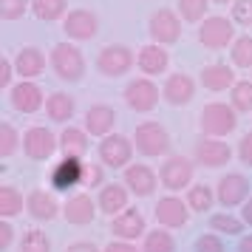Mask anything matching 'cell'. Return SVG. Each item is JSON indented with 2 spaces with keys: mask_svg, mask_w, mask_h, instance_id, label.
Wrapping results in <instances>:
<instances>
[{
  "mask_svg": "<svg viewBox=\"0 0 252 252\" xmlns=\"http://www.w3.org/2000/svg\"><path fill=\"white\" fill-rule=\"evenodd\" d=\"M193 94H195V85H193V80H190L187 74H173V77H167V82H164L161 96L167 99V105L179 108V105L190 102V99H193Z\"/></svg>",
  "mask_w": 252,
  "mask_h": 252,
  "instance_id": "cell-20",
  "label": "cell"
},
{
  "mask_svg": "<svg viewBox=\"0 0 252 252\" xmlns=\"http://www.w3.org/2000/svg\"><path fill=\"white\" fill-rule=\"evenodd\" d=\"M247 195H250V182H247V176H241V173H227V176L218 179L216 198H218L221 207L247 204Z\"/></svg>",
  "mask_w": 252,
  "mask_h": 252,
  "instance_id": "cell-5",
  "label": "cell"
},
{
  "mask_svg": "<svg viewBox=\"0 0 252 252\" xmlns=\"http://www.w3.org/2000/svg\"><path fill=\"white\" fill-rule=\"evenodd\" d=\"M232 20L238 26H252V0H238L235 6H232Z\"/></svg>",
  "mask_w": 252,
  "mask_h": 252,
  "instance_id": "cell-40",
  "label": "cell"
},
{
  "mask_svg": "<svg viewBox=\"0 0 252 252\" xmlns=\"http://www.w3.org/2000/svg\"><path fill=\"white\" fill-rule=\"evenodd\" d=\"M136 150L142 156H164L170 150V136L159 122H142L136 127Z\"/></svg>",
  "mask_w": 252,
  "mask_h": 252,
  "instance_id": "cell-3",
  "label": "cell"
},
{
  "mask_svg": "<svg viewBox=\"0 0 252 252\" xmlns=\"http://www.w3.org/2000/svg\"><path fill=\"white\" fill-rule=\"evenodd\" d=\"M130 156H133V142L127 136L114 133V136H105L99 142V159H102V164L114 167V170L116 167H125L130 161Z\"/></svg>",
  "mask_w": 252,
  "mask_h": 252,
  "instance_id": "cell-8",
  "label": "cell"
},
{
  "mask_svg": "<svg viewBox=\"0 0 252 252\" xmlns=\"http://www.w3.org/2000/svg\"><path fill=\"white\" fill-rule=\"evenodd\" d=\"M96 204H99V210L105 216L116 218L119 213L127 210V187H122V184H105L99 190V201Z\"/></svg>",
  "mask_w": 252,
  "mask_h": 252,
  "instance_id": "cell-23",
  "label": "cell"
},
{
  "mask_svg": "<svg viewBox=\"0 0 252 252\" xmlns=\"http://www.w3.org/2000/svg\"><path fill=\"white\" fill-rule=\"evenodd\" d=\"M96 14L85 12V9H77V12H68L65 17V34L71 40H91L96 37Z\"/></svg>",
  "mask_w": 252,
  "mask_h": 252,
  "instance_id": "cell-19",
  "label": "cell"
},
{
  "mask_svg": "<svg viewBox=\"0 0 252 252\" xmlns=\"http://www.w3.org/2000/svg\"><path fill=\"white\" fill-rule=\"evenodd\" d=\"M46 68V57H43V51L40 48H20L17 51V57H14V71L23 77V80H32V77H40Z\"/></svg>",
  "mask_w": 252,
  "mask_h": 252,
  "instance_id": "cell-24",
  "label": "cell"
},
{
  "mask_svg": "<svg viewBox=\"0 0 252 252\" xmlns=\"http://www.w3.org/2000/svg\"><path fill=\"white\" fill-rule=\"evenodd\" d=\"M12 108L20 111V114H34L43 108V91L37 88L34 82H20L12 88Z\"/></svg>",
  "mask_w": 252,
  "mask_h": 252,
  "instance_id": "cell-18",
  "label": "cell"
},
{
  "mask_svg": "<svg viewBox=\"0 0 252 252\" xmlns=\"http://www.w3.org/2000/svg\"><path fill=\"white\" fill-rule=\"evenodd\" d=\"M159 179L167 190H182V187H187L193 182V161L184 159V156H170L161 164Z\"/></svg>",
  "mask_w": 252,
  "mask_h": 252,
  "instance_id": "cell-10",
  "label": "cell"
},
{
  "mask_svg": "<svg viewBox=\"0 0 252 252\" xmlns=\"http://www.w3.org/2000/svg\"><path fill=\"white\" fill-rule=\"evenodd\" d=\"M210 227L216 232H224V235H241L244 232V218H235L229 213H218V216L210 218Z\"/></svg>",
  "mask_w": 252,
  "mask_h": 252,
  "instance_id": "cell-34",
  "label": "cell"
},
{
  "mask_svg": "<svg viewBox=\"0 0 252 252\" xmlns=\"http://www.w3.org/2000/svg\"><path fill=\"white\" fill-rule=\"evenodd\" d=\"M142 252H176V241H173L170 232H164V229H153L145 235V247Z\"/></svg>",
  "mask_w": 252,
  "mask_h": 252,
  "instance_id": "cell-32",
  "label": "cell"
},
{
  "mask_svg": "<svg viewBox=\"0 0 252 252\" xmlns=\"http://www.w3.org/2000/svg\"><path fill=\"white\" fill-rule=\"evenodd\" d=\"M23 213V195L17 193V187L3 184L0 187V216L3 218H14Z\"/></svg>",
  "mask_w": 252,
  "mask_h": 252,
  "instance_id": "cell-29",
  "label": "cell"
},
{
  "mask_svg": "<svg viewBox=\"0 0 252 252\" xmlns=\"http://www.w3.org/2000/svg\"><path fill=\"white\" fill-rule=\"evenodd\" d=\"M51 65L63 82H80L85 74V60H82L80 48L71 43H57L51 48Z\"/></svg>",
  "mask_w": 252,
  "mask_h": 252,
  "instance_id": "cell-2",
  "label": "cell"
},
{
  "mask_svg": "<svg viewBox=\"0 0 252 252\" xmlns=\"http://www.w3.org/2000/svg\"><path fill=\"white\" fill-rule=\"evenodd\" d=\"M96 68L105 77H122L133 68V54L127 46H105L96 57Z\"/></svg>",
  "mask_w": 252,
  "mask_h": 252,
  "instance_id": "cell-6",
  "label": "cell"
},
{
  "mask_svg": "<svg viewBox=\"0 0 252 252\" xmlns=\"http://www.w3.org/2000/svg\"><path fill=\"white\" fill-rule=\"evenodd\" d=\"M229 96H232V108L235 111H252V82H235L232 85V91H229Z\"/></svg>",
  "mask_w": 252,
  "mask_h": 252,
  "instance_id": "cell-35",
  "label": "cell"
},
{
  "mask_svg": "<svg viewBox=\"0 0 252 252\" xmlns=\"http://www.w3.org/2000/svg\"><path fill=\"white\" fill-rule=\"evenodd\" d=\"M232 63L238 68H252V37H238L232 43Z\"/></svg>",
  "mask_w": 252,
  "mask_h": 252,
  "instance_id": "cell-37",
  "label": "cell"
},
{
  "mask_svg": "<svg viewBox=\"0 0 252 252\" xmlns=\"http://www.w3.org/2000/svg\"><path fill=\"white\" fill-rule=\"evenodd\" d=\"M26 210H29V216L37 218V221H54L60 213L57 207V198L46 190H34V193L26 198Z\"/></svg>",
  "mask_w": 252,
  "mask_h": 252,
  "instance_id": "cell-22",
  "label": "cell"
},
{
  "mask_svg": "<svg viewBox=\"0 0 252 252\" xmlns=\"http://www.w3.org/2000/svg\"><path fill=\"white\" fill-rule=\"evenodd\" d=\"M46 114L54 122H68L71 116H74V96H68V94H63V91H54L46 99Z\"/></svg>",
  "mask_w": 252,
  "mask_h": 252,
  "instance_id": "cell-28",
  "label": "cell"
},
{
  "mask_svg": "<svg viewBox=\"0 0 252 252\" xmlns=\"http://www.w3.org/2000/svg\"><path fill=\"white\" fill-rule=\"evenodd\" d=\"M20 145V136H17V130H14L9 122H3L0 125V156L6 159V156H12L14 150Z\"/></svg>",
  "mask_w": 252,
  "mask_h": 252,
  "instance_id": "cell-38",
  "label": "cell"
},
{
  "mask_svg": "<svg viewBox=\"0 0 252 252\" xmlns=\"http://www.w3.org/2000/svg\"><path fill=\"white\" fill-rule=\"evenodd\" d=\"M102 252H139V250L130 244V241H111Z\"/></svg>",
  "mask_w": 252,
  "mask_h": 252,
  "instance_id": "cell-46",
  "label": "cell"
},
{
  "mask_svg": "<svg viewBox=\"0 0 252 252\" xmlns=\"http://www.w3.org/2000/svg\"><path fill=\"white\" fill-rule=\"evenodd\" d=\"M65 9H68L65 0H32V12H34L40 20H46V23L60 20V17L65 14Z\"/></svg>",
  "mask_w": 252,
  "mask_h": 252,
  "instance_id": "cell-30",
  "label": "cell"
},
{
  "mask_svg": "<svg viewBox=\"0 0 252 252\" xmlns=\"http://www.w3.org/2000/svg\"><path fill=\"white\" fill-rule=\"evenodd\" d=\"M60 150L65 153V159H82L88 153V133L80 127H65L60 133Z\"/></svg>",
  "mask_w": 252,
  "mask_h": 252,
  "instance_id": "cell-27",
  "label": "cell"
},
{
  "mask_svg": "<svg viewBox=\"0 0 252 252\" xmlns=\"http://www.w3.org/2000/svg\"><path fill=\"white\" fill-rule=\"evenodd\" d=\"M20 252H51V241L43 229H26L20 238Z\"/></svg>",
  "mask_w": 252,
  "mask_h": 252,
  "instance_id": "cell-33",
  "label": "cell"
},
{
  "mask_svg": "<svg viewBox=\"0 0 252 252\" xmlns=\"http://www.w3.org/2000/svg\"><path fill=\"white\" fill-rule=\"evenodd\" d=\"M156 221L161 227H170V229L184 227L190 221V210H187V204L182 198L167 195V198H159V204H156Z\"/></svg>",
  "mask_w": 252,
  "mask_h": 252,
  "instance_id": "cell-13",
  "label": "cell"
},
{
  "mask_svg": "<svg viewBox=\"0 0 252 252\" xmlns=\"http://www.w3.org/2000/svg\"><path fill=\"white\" fill-rule=\"evenodd\" d=\"M65 252H99L96 247H94L91 241H77V244H71Z\"/></svg>",
  "mask_w": 252,
  "mask_h": 252,
  "instance_id": "cell-47",
  "label": "cell"
},
{
  "mask_svg": "<svg viewBox=\"0 0 252 252\" xmlns=\"http://www.w3.org/2000/svg\"><path fill=\"white\" fill-rule=\"evenodd\" d=\"M12 71H14L12 60H3V63H0V88H6V85L12 82Z\"/></svg>",
  "mask_w": 252,
  "mask_h": 252,
  "instance_id": "cell-45",
  "label": "cell"
},
{
  "mask_svg": "<svg viewBox=\"0 0 252 252\" xmlns=\"http://www.w3.org/2000/svg\"><path fill=\"white\" fill-rule=\"evenodd\" d=\"M12 238H14V229L9 221H3L0 224V252H6L9 247H12Z\"/></svg>",
  "mask_w": 252,
  "mask_h": 252,
  "instance_id": "cell-44",
  "label": "cell"
},
{
  "mask_svg": "<svg viewBox=\"0 0 252 252\" xmlns=\"http://www.w3.org/2000/svg\"><path fill=\"white\" fill-rule=\"evenodd\" d=\"M29 9V0H0V17L3 20H17Z\"/></svg>",
  "mask_w": 252,
  "mask_h": 252,
  "instance_id": "cell-39",
  "label": "cell"
},
{
  "mask_svg": "<svg viewBox=\"0 0 252 252\" xmlns=\"http://www.w3.org/2000/svg\"><path fill=\"white\" fill-rule=\"evenodd\" d=\"M139 68H142V74H164V68H167V63H170V57H167V51L159 46V43H153V46H145L142 51H139Z\"/></svg>",
  "mask_w": 252,
  "mask_h": 252,
  "instance_id": "cell-26",
  "label": "cell"
},
{
  "mask_svg": "<svg viewBox=\"0 0 252 252\" xmlns=\"http://www.w3.org/2000/svg\"><path fill=\"white\" fill-rule=\"evenodd\" d=\"M96 207L99 204H94V198L91 195H71L68 201H65V207H63V216H65V221L68 224H91L94 216H96Z\"/></svg>",
  "mask_w": 252,
  "mask_h": 252,
  "instance_id": "cell-17",
  "label": "cell"
},
{
  "mask_svg": "<svg viewBox=\"0 0 252 252\" xmlns=\"http://www.w3.org/2000/svg\"><path fill=\"white\" fill-rule=\"evenodd\" d=\"M111 232L122 241L139 238V235H145V216L139 213L136 207H133V210H125V213H119V216L111 221Z\"/></svg>",
  "mask_w": 252,
  "mask_h": 252,
  "instance_id": "cell-16",
  "label": "cell"
},
{
  "mask_svg": "<svg viewBox=\"0 0 252 252\" xmlns=\"http://www.w3.org/2000/svg\"><path fill=\"white\" fill-rule=\"evenodd\" d=\"M210 9V0H179V12L187 23H198Z\"/></svg>",
  "mask_w": 252,
  "mask_h": 252,
  "instance_id": "cell-36",
  "label": "cell"
},
{
  "mask_svg": "<svg viewBox=\"0 0 252 252\" xmlns=\"http://www.w3.org/2000/svg\"><path fill=\"white\" fill-rule=\"evenodd\" d=\"M238 252H252V235H247V238L238 241Z\"/></svg>",
  "mask_w": 252,
  "mask_h": 252,
  "instance_id": "cell-49",
  "label": "cell"
},
{
  "mask_svg": "<svg viewBox=\"0 0 252 252\" xmlns=\"http://www.w3.org/2000/svg\"><path fill=\"white\" fill-rule=\"evenodd\" d=\"M125 187L139 198H148L156 190V173L148 164H130L125 170Z\"/></svg>",
  "mask_w": 252,
  "mask_h": 252,
  "instance_id": "cell-15",
  "label": "cell"
},
{
  "mask_svg": "<svg viewBox=\"0 0 252 252\" xmlns=\"http://www.w3.org/2000/svg\"><path fill=\"white\" fill-rule=\"evenodd\" d=\"M213 201H216V195H213V190L207 184H193L190 193H187V207L195 210V213H207L213 207Z\"/></svg>",
  "mask_w": 252,
  "mask_h": 252,
  "instance_id": "cell-31",
  "label": "cell"
},
{
  "mask_svg": "<svg viewBox=\"0 0 252 252\" xmlns=\"http://www.w3.org/2000/svg\"><path fill=\"white\" fill-rule=\"evenodd\" d=\"M235 29L227 17H207L201 29H198V43L207 48H224L227 43H232Z\"/></svg>",
  "mask_w": 252,
  "mask_h": 252,
  "instance_id": "cell-9",
  "label": "cell"
},
{
  "mask_svg": "<svg viewBox=\"0 0 252 252\" xmlns=\"http://www.w3.org/2000/svg\"><path fill=\"white\" fill-rule=\"evenodd\" d=\"M201 85L207 91H227V88L232 91L235 74L224 63H213V65H204V71H201Z\"/></svg>",
  "mask_w": 252,
  "mask_h": 252,
  "instance_id": "cell-25",
  "label": "cell"
},
{
  "mask_svg": "<svg viewBox=\"0 0 252 252\" xmlns=\"http://www.w3.org/2000/svg\"><path fill=\"white\" fill-rule=\"evenodd\" d=\"M60 148V142L54 139V133L48 130V127H29L26 130V136H23V150H26V156L29 159H34V161H46L54 150Z\"/></svg>",
  "mask_w": 252,
  "mask_h": 252,
  "instance_id": "cell-7",
  "label": "cell"
},
{
  "mask_svg": "<svg viewBox=\"0 0 252 252\" xmlns=\"http://www.w3.org/2000/svg\"><path fill=\"white\" fill-rule=\"evenodd\" d=\"M238 159H241V164L252 167V133H247V136L238 142Z\"/></svg>",
  "mask_w": 252,
  "mask_h": 252,
  "instance_id": "cell-43",
  "label": "cell"
},
{
  "mask_svg": "<svg viewBox=\"0 0 252 252\" xmlns=\"http://www.w3.org/2000/svg\"><path fill=\"white\" fill-rule=\"evenodd\" d=\"M216 3H232V0H216Z\"/></svg>",
  "mask_w": 252,
  "mask_h": 252,
  "instance_id": "cell-50",
  "label": "cell"
},
{
  "mask_svg": "<svg viewBox=\"0 0 252 252\" xmlns=\"http://www.w3.org/2000/svg\"><path fill=\"white\" fill-rule=\"evenodd\" d=\"M125 102H127L130 111H136V114H148V111H153L156 102H159V88H156L148 77H139V80L127 82Z\"/></svg>",
  "mask_w": 252,
  "mask_h": 252,
  "instance_id": "cell-4",
  "label": "cell"
},
{
  "mask_svg": "<svg viewBox=\"0 0 252 252\" xmlns=\"http://www.w3.org/2000/svg\"><path fill=\"white\" fill-rule=\"evenodd\" d=\"M116 125V111L108 105H94L85 111V130L91 136H108Z\"/></svg>",
  "mask_w": 252,
  "mask_h": 252,
  "instance_id": "cell-21",
  "label": "cell"
},
{
  "mask_svg": "<svg viewBox=\"0 0 252 252\" xmlns=\"http://www.w3.org/2000/svg\"><path fill=\"white\" fill-rule=\"evenodd\" d=\"M102 184V167L99 164H85V182L82 187H99Z\"/></svg>",
  "mask_w": 252,
  "mask_h": 252,
  "instance_id": "cell-42",
  "label": "cell"
},
{
  "mask_svg": "<svg viewBox=\"0 0 252 252\" xmlns=\"http://www.w3.org/2000/svg\"><path fill=\"white\" fill-rule=\"evenodd\" d=\"M229 159H232V150H229L227 142H218L213 136L195 142V161L198 164H204V167H221V164H229Z\"/></svg>",
  "mask_w": 252,
  "mask_h": 252,
  "instance_id": "cell-12",
  "label": "cell"
},
{
  "mask_svg": "<svg viewBox=\"0 0 252 252\" xmlns=\"http://www.w3.org/2000/svg\"><path fill=\"white\" fill-rule=\"evenodd\" d=\"M238 111L232 105H224V102H210L201 108V116H198V125H201V133L213 139H221L232 133L238 127Z\"/></svg>",
  "mask_w": 252,
  "mask_h": 252,
  "instance_id": "cell-1",
  "label": "cell"
},
{
  "mask_svg": "<svg viewBox=\"0 0 252 252\" xmlns=\"http://www.w3.org/2000/svg\"><path fill=\"white\" fill-rule=\"evenodd\" d=\"M241 218H244V224H250V227H252V198L244 204V210H241Z\"/></svg>",
  "mask_w": 252,
  "mask_h": 252,
  "instance_id": "cell-48",
  "label": "cell"
},
{
  "mask_svg": "<svg viewBox=\"0 0 252 252\" xmlns=\"http://www.w3.org/2000/svg\"><path fill=\"white\" fill-rule=\"evenodd\" d=\"M85 182V164L82 159H63L51 170V187L54 190H74Z\"/></svg>",
  "mask_w": 252,
  "mask_h": 252,
  "instance_id": "cell-11",
  "label": "cell"
},
{
  "mask_svg": "<svg viewBox=\"0 0 252 252\" xmlns=\"http://www.w3.org/2000/svg\"><path fill=\"white\" fill-rule=\"evenodd\" d=\"M182 34V23H179V17L167 9H161L150 17V37L159 43V46H167V43H176Z\"/></svg>",
  "mask_w": 252,
  "mask_h": 252,
  "instance_id": "cell-14",
  "label": "cell"
},
{
  "mask_svg": "<svg viewBox=\"0 0 252 252\" xmlns=\"http://www.w3.org/2000/svg\"><path fill=\"white\" fill-rule=\"evenodd\" d=\"M195 252H224V244L218 235H198L195 238Z\"/></svg>",
  "mask_w": 252,
  "mask_h": 252,
  "instance_id": "cell-41",
  "label": "cell"
}]
</instances>
